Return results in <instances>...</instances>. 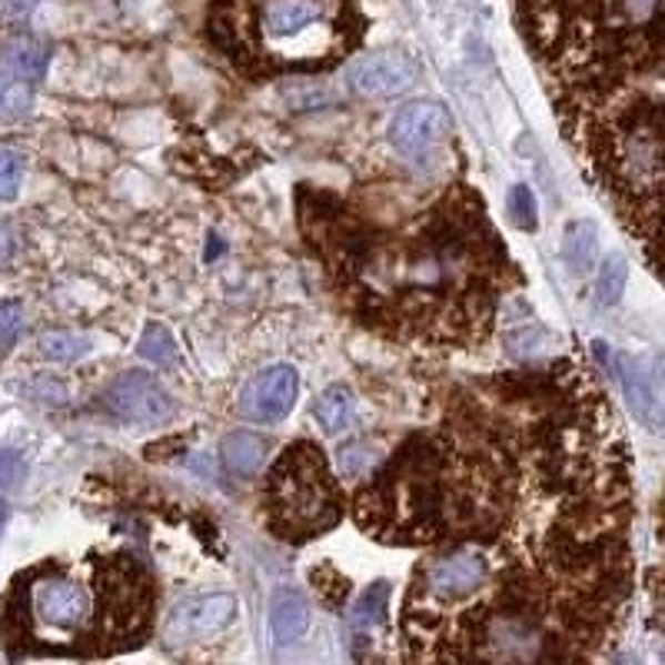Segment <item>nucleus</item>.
<instances>
[{
	"label": "nucleus",
	"mask_w": 665,
	"mask_h": 665,
	"mask_svg": "<svg viewBox=\"0 0 665 665\" xmlns=\"http://www.w3.org/2000/svg\"><path fill=\"white\" fill-rule=\"evenodd\" d=\"M266 460H270V443L250 430H236V433L223 436V443H220V463L236 480L256 476Z\"/></svg>",
	"instance_id": "nucleus-12"
},
{
	"label": "nucleus",
	"mask_w": 665,
	"mask_h": 665,
	"mask_svg": "<svg viewBox=\"0 0 665 665\" xmlns=\"http://www.w3.org/2000/svg\"><path fill=\"white\" fill-rule=\"evenodd\" d=\"M420 77V67L413 57L396 50L363 53L346 70V87L363 100H386L406 93Z\"/></svg>",
	"instance_id": "nucleus-10"
},
{
	"label": "nucleus",
	"mask_w": 665,
	"mask_h": 665,
	"mask_svg": "<svg viewBox=\"0 0 665 665\" xmlns=\"http://www.w3.org/2000/svg\"><path fill=\"white\" fill-rule=\"evenodd\" d=\"M23 183V157L10 147H0V200H13Z\"/></svg>",
	"instance_id": "nucleus-24"
},
{
	"label": "nucleus",
	"mask_w": 665,
	"mask_h": 665,
	"mask_svg": "<svg viewBox=\"0 0 665 665\" xmlns=\"http://www.w3.org/2000/svg\"><path fill=\"white\" fill-rule=\"evenodd\" d=\"M137 353H140L143 360L157 363V366H173V363L180 360L173 333H170L167 326H160V323H150V326L143 330V336H140V346H137Z\"/></svg>",
	"instance_id": "nucleus-20"
},
{
	"label": "nucleus",
	"mask_w": 665,
	"mask_h": 665,
	"mask_svg": "<svg viewBox=\"0 0 665 665\" xmlns=\"http://www.w3.org/2000/svg\"><path fill=\"white\" fill-rule=\"evenodd\" d=\"M40 356L47 363H57V366H67V363H77L80 356L90 353V340L80 336V333H70V330H50L40 336Z\"/></svg>",
	"instance_id": "nucleus-17"
},
{
	"label": "nucleus",
	"mask_w": 665,
	"mask_h": 665,
	"mask_svg": "<svg viewBox=\"0 0 665 665\" xmlns=\"http://www.w3.org/2000/svg\"><path fill=\"white\" fill-rule=\"evenodd\" d=\"M386 606H390V583L380 580V583H373V586L356 599V606H353V613H350V629H353L360 639H366L370 633H376V629L383 626Z\"/></svg>",
	"instance_id": "nucleus-16"
},
{
	"label": "nucleus",
	"mask_w": 665,
	"mask_h": 665,
	"mask_svg": "<svg viewBox=\"0 0 665 665\" xmlns=\"http://www.w3.org/2000/svg\"><path fill=\"white\" fill-rule=\"evenodd\" d=\"M33 107V90L30 80H20L17 73L3 70L0 73V123H17L30 113Z\"/></svg>",
	"instance_id": "nucleus-19"
},
{
	"label": "nucleus",
	"mask_w": 665,
	"mask_h": 665,
	"mask_svg": "<svg viewBox=\"0 0 665 665\" xmlns=\"http://www.w3.org/2000/svg\"><path fill=\"white\" fill-rule=\"evenodd\" d=\"M649 596H653V626L665 636V570L649 573Z\"/></svg>",
	"instance_id": "nucleus-28"
},
{
	"label": "nucleus",
	"mask_w": 665,
	"mask_h": 665,
	"mask_svg": "<svg viewBox=\"0 0 665 665\" xmlns=\"http://www.w3.org/2000/svg\"><path fill=\"white\" fill-rule=\"evenodd\" d=\"M453 133V117L443 103L436 100H413L406 103L403 110H396V117L390 120V147L420 163V160H430Z\"/></svg>",
	"instance_id": "nucleus-6"
},
{
	"label": "nucleus",
	"mask_w": 665,
	"mask_h": 665,
	"mask_svg": "<svg viewBox=\"0 0 665 665\" xmlns=\"http://www.w3.org/2000/svg\"><path fill=\"white\" fill-rule=\"evenodd\" d=\"M623 396L633 410V416L656 430L665 433V356H639V353H616L613 360Z\"/></svg>",
	"instance_id": "nucleus-7"
},
{
	"label": "nucleus",
	"mask_w": 665,
	"mask_h": 665,
	"mask_svg": "<svg viewBox=\"0 0 665 665\" xmlns=\"http://www.w3.org/2000/svg\"><path fill=\"white\" fill-rule=\"evenodd\" d=\"M150 626L153 583L130 553L43 560L10 580L0 606L7 659H103L143 646Z\"/></svg>",
	"instance_id": "nucleus-2"
},
{
	"label": "nucleus",
	"mask_w": 665,
	"mask_h": 665,
	"mask_svg": "<svg viewBox=\"0 0 665 665\" xmlns=\"http://www.w3.org/2000/svg\"><path fill=\"white\" fill-rule=\"evenodd\" d=\"M656 526H659V540L665 543V496L663 503H659V523H656Z\"/></svg>",
	"instance_id": "nucleus-32"
},
{
	"label": "nucleus",
	"mask_w": 665,
	"mask_h": 665,
	"mask_svg": "<svg viewBox=\"0 0 665 665\" xmlns=\"http://www.w3.org/2000/svg\"><path fill=\"white\" fill-rule=\"evenodd\" d=\"M23 473H27L23 456L13 453V450H0V496L10 493V490H17L20 480H23Z\"/></svg>",
	"instance_id": "nucleus-26"
},
{
	"label": "nucleus",
	"mask_w": 665,
	"mask_h": 665,
	"mask_svg": "<svg viewBox=\"0 0 665 665\" xmlns=\"http://www.w3.org/2000/svg\"><path fill=\"white\" fill-rule=\"evenodd\" d=\"M0 63L3 70L17 73L20 80H43L47 73V63H50V50L43 40L30 37V33H10L0 40Z\"/></svg>",
	"instance_id": "nucleus-13"
},
{
	"label": "nucleus",
	"mask_w": 665,
	"mask_h": 665,
	"mask_svg": "<svg viewBox=\"0 0 665 665\" xmlns=\"http://www.w3.org/2000/svg\"><path fill=\"white\" fill-rule=\"evenodd\" d=\"M103 406L110 410L113 420H120L127 426H140V430L167 426L173 420V413H177L170 393L150 373H140V370L120 373L107 386Z\"/></svg>",
	"instance_id": "nucleus-5"
},
{
	"label": "nucleus",
	"mask_w": 665,
	"mask_h": 665,
	"mask_svg": "<svg viewBox=\"0 0 665 665\" xmlns=\"http://www.w3.org/2000/svg\"><path fill=\"white\" fill-rule=\"evenodd\" d=\"M3 523H7V503L0 500V530H3Z\"/></svg>",
	"instance_id": "nucleus-33"
},
{
	"label": "nucleus",
	"mask_w": 665,
	"mask_h": 665,
	"mask_svg": "<svg viewBox=\"0 0 665 665\" xmlns=\"http://www.w3.org/2000/svg\"><path fill=\"white\" fill-rule=\"evenodd\" d=\"M37 3L40 0H3V20L7 23H20V20H27L37 10Z\"/></svg>",
	"instance_id": "nucleus-30"
},
{
	"label": "nucleus",
	"mask_w": 665,
	"mask_h": 665,
	"mask_svg": "<svg viewBox=\"0 0 665 665\" xmlns=\"http://www.w3.org/2000/svg\"><path fill=\"white\" fill-rule=\"evenodd\" d=\"M373 446L366 440H353L340 450V473L346 480H366V470L376 463V453H370Z\"/></svg>",
	"instance_id": "nucleus-22"
},
{
	"label": "nucleus",
	"mask_w": 665,
	"mask_h": 665,
	"mask_svg": "<svg viewBox=\"0 0 665 665\" xmlns=\"http://www.w3.org/2000/svg\"><path fill=\"white\" fill-rule=\"evenodd\" d=\"M360 0H213L210 40L250 77L316 73L363 40Z\"/></svg>",
	"instance_id": "nucleus-3"
},
{
	"label": "nucleus",
	"mask_w": 665,
	"mask_h": 665,
	"mask_svg": "<svg viewBox=\"0 0 665 665\" xmlns=\"http://www.w3.org/2000/svg\"><path fill=\"white\" fill-rule=\"evenodd\" d=\"M629 283V263L623 253H609L596 273V303L599 306H616L626 293Z\"/></svg>",
	"instance_id": "nucleus-18"
},
{
	"label": "nucleus",
	"mask_w": 665,
	"mask_h": 665,
	"mask_svg": "<svg viewBox=\"0 0 665 665\" xmlns=\"http://www.w3.org/2000/svg\"><path fill=\"white\" fill-rule=\"evenodd\" d=\"M300 220L363 323L426 343L466 346L490 336L510 260L466 187L443 197L406 236H380L313 190H303Z\"/></svg>",
	"instance_id": "nucleus-1"
},
{
	"label": "nucleus",
	"mask_w": 665,
	"mask_h": 665,
	"mask_svg": "<svg viewBox=\"0 0 665 665\" xmlns=\"http://www.w3.org/2000/svg\"><path fill=\"white\" fill-rule=\"evenodd\" d=\"M13 230L7 226V223H0V270L10 263V256H13Z\"/></svg>",
	"instance_id": "nucleus-31"
},
{
	"label": "nucleus",
	"mask_w": 665,
	"mask_h": 665,
	"mask_svg": "<svg viewBox=\"0 0 665 665\" xmlns=\"http://www.w3.org/2000/svg\"><path fill=\"white\" fill-rule=\"evenodd\" d=\"M310 586L316 590V596H320L330 609H343V603L350 599V580H346L336 566H330V563H323V566H316V570L310 573Z\"/></svg>",
	"instance_id": "nucleus-21"
},
{
	"label": "nucleus",
	"mask_w": 665,
	"mask_h": 665,
	"mask_svg": "<svg viewBox=\"0 0 665 665\" xmlns=\"http://www.w3.org/2000/svg\"><path fill=\"white\" fill-rule=\"evenodd\" d=\"M510 216L520 230H526V233L536 230V200H533V190L526 183H516L510 190Z\"/></svg>",
	"instance_id": "nucleus-25"
},
{
	"label": "nucleus",
	"mask_w": 665,
	"mask_h": 665,
	"mask_svg": "<svg viewBox=\"0 0 665 665\" xmlns=\"http://www.w3.org/2000/svg\"><path fill=\"white\" fill-rule=\"evenodd\" d=\"M266 526L286 543H310L343 520V493L323 450L310 440L290 443L270 466L263 486Z\"/></svg>",
	"instance_id": "nucleus-4"
},
{
	"label": "nucleus",
	"mask_w": 665,
	"mask_h": 665,
	"mask_svg": "<svg viewBox=\"0 0 665 665\" xmlns=\"http://www.w3.org/2000/svg\"><path fill=\"white\" fill-rule=\"evenodd\" d=\"M313 413H316V423H320L330 436H336V433H343V430L353 423L356 400H353V393H350L346 386L336 383V386H326V390L320 393Z\"/></svg>",
	"instance_id": "nucleus-15"
},
{
	"label": "nucleus",
	"mask_w": 665,
	"mask_h": 665,
	"mask_svg": "<svg viewBox=\"0 0 665 665\" xmlns=\"http://www.w3.org/2000/svg\"><path fill=\"white\" fill-rule=\"evenodd\" d=\"M543 340V333L540 330H523V333H513L510 336V353L516 356V360H536L540 356V350L543 346H536Z\"/></svg>",
	"instance_id": "nucleus-29"
},
{
	"label": "nucleus",
	"mask_w": 665,
	"mask_h": 665,
	"mask_svg": "<svg viewBox=\"0 0 665 665\" xmlns=\"http://www.w3.org/2000/svg\"><path fill=\"white\" fill-rule=\"evenodd\" d=\"M300 396V373L290 363H276L260 370L240 390L236 410L250 423H283Z\"/></svg>",
	"instance_id": "nucleus-8"
},
{
	"label": "nucleus",
	"mask_w": 665,
	"mask_h": 665,
	"mask_svg": "<svg viewBox=\"0 0 665 665\" xmlns=\"http://www.w3.org/2000/svg\"><path fill=\"white\" fill-rule=\"evenodd\" d=\"M596 250H599V226L593 220H573L563 230V260L576 276L593 273L596 266Z\"/></svg>",
	"instance_id": "nucleus-14"
},
{
	"label": "nucleus",
	"mask_w": 665,
	"mask_h": 665,
	"mask_svg": "<svg viewBox=\"0 0 665 665\" xmlns=\"http://www.w3.org/2000/svg\"><path fill=\"white\" fill-rule=\"evenodd\" d=\"M236 619V599L230 593H206L180 603L167 619V639L173 646H197L220 639Z\"/></svg>",
	"instance_id": "nucleus-9"
},
{
	"label": "nucleus",
	"mask_w": 665,
	"mask_h": 665,
	"mask_svg": "<svg viewBox=\"0 0 665 665\" xmlns=\"http://www.w3.org/2000/svg\"><path fill=\"white\" fill-rule=\"evenodd\" d=\"M310 629V603L296 590H280L273 593L270 603V636L276 646H293L306 636Z\"/></svg>",
	"instance_id": "nucleus-11"
},
{
	"label": "nucleus",
	"mask_w": 665,
	"mask_h": 665,
	"mask_svg": "<svg viewBox=\"0 0 665 665\" xmlns=\"http://www.w3.org/2000/svg\"><path fill=\"white\" fill-rule=\"evenodd\" d=\"M27 326V313L20 300H0V353H10Z\"/></svg>",
	"instance_id": "nucleus-23"
},
{
	"label": "nucleus",
	"mask_w": 665,
	"mask_h": 665,
	"mask_svg": "<svg viewBox=\"0 0 665 665\" xmlns=\"http://www.w3.org/2000/svg\"><path fill=\"white\" fill-rule=\"evenodd\" d=\"M27 393H30L33 400H40V403H50V406H63V403H67V386H63L60 380H53V376H37V380H30Z\"/></svg>",
	"instance_id": "nucleus-27"
}]
</instances>
